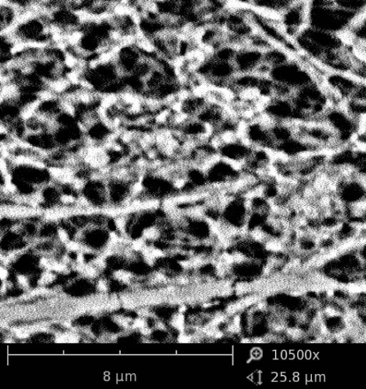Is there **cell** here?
I'll return each instance as SVG.
<instances>
[{"label": "cell", "instance_id": "obj_10", "mask_svg": "<svg viewBox=\"0 0 366 389\" xmlns=\"http://www.w3.org/2000/svg\"><path fill=\"white\" fill-rule=\"evenodd\" d=\"M21 15L22 12L17 6L7 0H1V3H0V32L1 34L10 32L17 24Z\"/></svg>", "mask_w": 366, "mask_h": 389}, {"label": "cell", "instance_id": "obj_12", "mask_svg": "<svg viewBox=\"0 0 366 389\" xmlns=\"http://www.w3.org/2000/svg\"><path fill=\"white\" fill-rule=\"evenodd\" d=\"M296 55L283 48L273 46L263 53V62L271 68L287 62Z\"/></svg>", "mask_w": 366, "mask_h": 389}, {"label": "cell", "instance_id": "obj_3", "mask_svg": "<svg viewBox=\"0 0 366 389\" xmlns=\"http://www.w3.org/2000/svg\"><path fill=\"white\" fill-rule=\"evenodd\" d=\"M209 187L229 191L239 188L244 178L241 167L218 157L204 167Z\"/></svg>", "mask_w": 366, "mask_h": 389}, {"label": "cell", "instance_id": "obj_13", "mask_svg": "<svg viewBox=\"0 0 366 389\" xmlns=\"http://www.w3.org/2000/svg\"><path fill=\"white\" fill-rule=\"evenodd\" d=\"M335 4L341 8L342 10L359 17L366 11V0H333Z\"/></svg>", "mask_w": 366, "mask_h": 389}, {"label": "cell", "instance_id": "obj_1", "mask_svg": "<svg viewBox=\"0 0 366 389\" xmlns=\"http://www.w3.org/2000/svg\"><path fill=\"white\" fill-rule=\"evenodd\" d=\"M299 55L327 72L351 73L356 62L345 36L308 26L293 40Z\"/></svg>", "mask_w": 366, "mask_h": 389}, {"label": "cell", "instance_id": "obj_11", "mask_svg": "<svg viewBox=\"0 0 366 389\" xmlns=\"http://www.w3.org/2000/svg\"><path fill=\"white\" fill-rule=\"evenodd\" d=\"M345 37L353 48H366V11L356 18Z\"/></svg>", "mask_w": 366, "mask_h": 389}, {"label": "cell", "instance_id": "obj_14", "mask_svg": "<svg viewBox=\"0 0 366 389\" xmlns=\"http://www.w3.org/2000/svg\"><path fill=\"white\" fill-rule=\"evenodd\" d=\"M247 46L249 48H254L264 53L276 45H273V43L262 34L259 33L257 30H256L253 34H251L249 37Z\"/></svg>", "mask_w": 366, "mask_h": 389}, {"label": "cell", "instance_id": "obj_4", "mask_svg": "<svg viewBox=\"0 0 366 389\" xmlns=\"http://www.w3.org/2000/svg\"><path fill=\"white\" fill-rule=\"evenodd\" d=\"M343 144L354 142L359 131L360 121L350 114L344 105L330 106L321 119Z\"/></svg>", "mask_w": 366, "mask_h": 389}, {"label": "cell", "instance_id": "obj_2", "mask_svg": "<svg viewBox=\"0 0 366 389\" xmlns=\"http://www.w3.org/2000/svg\"><path fill=\"white\" fill-rule=\"evenodd\" d=\"M309 26L346 36L356 18L342 10L333 0H307Z\"/></svg>", "mask_w": 366, "mask_h": 389}, {"label": "cell", "instance_id": "obj_5", "mask_svg": "<svg viewBox=\"0 0 366 389\" xmlns=\"http://www.w3.org/2000/svg\"><path fill=\"white\" fill-rule=\"evenodd\" d=\"M271 123L272 121L261 113L258 116L243 122L240 135L250 146L269 149L273 152L276 143L271 135Z\"/></svg>", "mask_w": 366, "mask_h": 389}, {"label": "cell", "instance_id": "obj_9", "mask_svg": "<svg viewBox=\"0 0 366 389\" xmlns=\"http://www.w3.org/2000/svg\"><path fill=\"white\" fill-rule=\"evenodd\" d=\"M209 103L202 91L200 93H183L175 104L183 118L196 117Z\"/></svg>", "mask_w": 366, "mask_h": 389}, {"label": "cell", "instance_id": "obj_8", "mask_svg": "<svg viewBox=\"0 0 366 389\" xmlns=\"http://www.w3.org/2000/svg\"><path fill=\"white\" fill-rule=\"evenodd\" d=\"M262 63L263 52L248 46L238 49L233 60L238 74H256Z\"/></svg>", "mask_w": 366, "mask_h": 389}, {"label": "cell", "instance_id": "obj_7", "mask_svg": "<svg viewBox=\"0 0 366 389\" xmlns=\"http://www.w3.org/2000/svg\"><path fill=\"white\" fill-rule=\"evenodd\" d=\"M213 140L217 144L218 157L240 167L253 149L240 135Z\"/></svg>", "mask_w": 366, "mask_h": 389}, {"label": "cell", "instance_id": "obj_6", "mask_svg": "<svg viewBox=\"0 0 366 389\" xmlns=\"http://www.w3.org/2000/svg\"><path fill=\"white\" fill-rule=\"evenodd\" d=\"M277 18L282 30L289 40L293 41L309 26L307 0H297L280 12Z\"/></svg>", "mask_w": 366, "mask_h": 389}]
</instances>
